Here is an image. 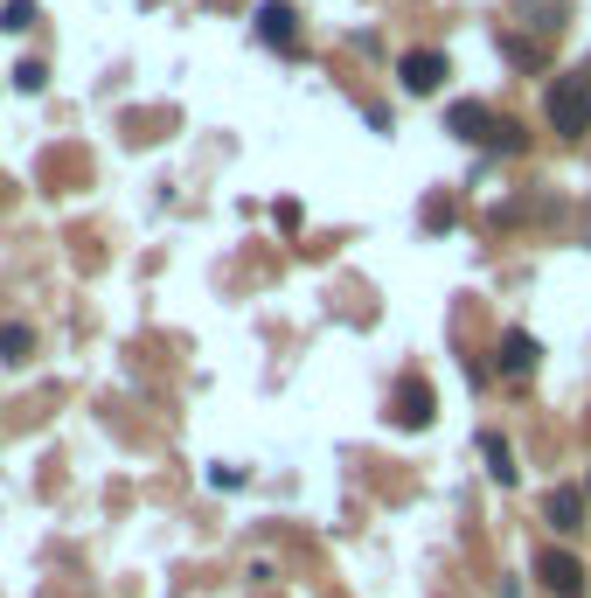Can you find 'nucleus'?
Instances as JSON below:
<instances>
[{"instance_id":"nucleus-1","label":"nucleus","mask_w":591,"mask_h":598,"mask_svg":"<svg viewBox=\"0 0 591 598\" xmlns=\"http://www.w3.org/2000/svg\"><path fill=\"white\" fill-rule=\"evenodd\" d=\"M550 125H557V133H571V140L591 133V70H571V77H557V84H550Z\"/></svg>"},{"instance_id":"nucleus-2","label":"nucleus","mask_w":591,"mask_h":598,"mask_svg":"<svg viewBox=\"0 0 591 598\" xmlns=\"http://www.w3.org/2000/svg\"><path fill=\"white\" fill-rule=\"evenodd\" d=\"M431 418H439V397H431V383L404 376V383H397V397H390V425H397V432H425Z\"/></svg>"},{"instance_id":"nucleus-3","label":"nucleus","mask_w":591,"mask_h":598,"mask_svg":"<svg viewBox=\"0 0 591 598\" xmlns=\"http://www.w3.org/2000/svg\"><path fill=\"white\" fill-rule=\"evenodd\" d=\"M397 84H404L410 98H431V91L446 84V57H439V49H410V57L397 63Z\"/></svg>"},{"instance_id":"nucleus-4","label":"nucleus","mask_w":591,"mask_h":598,"mask_svg":"<svg viewBox=\"0 0 591 598\" xmlns=\"http://www.w3.org/2000/svg\"><path fill=\"white\" fill-rule=\"evenodd\" d=\"M446 133H452V140H467V146H495L501 119L487 112V105H452V112H446Z\"/></svg>"},{"instance_id":"nucleus-5","label":"nucleus","mask_w":591,"mask_h":598,"mask_svg":"<svg viewBox=\"0 0 591 598\" xmlns=\"http://www.w3.org/2000/svg\"><path fill=\"white\" fill-rule=\"evenodd\" d=\"M536 355H543V348H536V334H529V327H508V334H501V355H495V369H501L508 383H522V376L536 369Z\"/></svg>"},{"instance_id":"nucleus-6","label":"nucleus","mask_w":591,"mask_h":598,"mask_svg":"<svg viewBox=\"0 0 591 598\" xmlns=\"http://www.w3.org/2000/svg\"><path fill=\"white\" fill-rule=\"evenodd\" d=\"M536 570H543L550 598H584V564H578V557H563V550H543V557H536Z\"/></svg>"},{"instance_id":"nucleus-7","label":"nucleus","mask_w":591,"mask_h":598,"mask_svg":"<svg viewBox=\"0 0 591 598\" xmlns=\"http://www.w3.org/2000/svg\"><path fill=\"white\" fill-rule=\"evenodd\" d=\"M543 523H550L557 536H578V529H584V487H550Z\"/></svg>"},{"instance_id":"nucleus-8","label":"nucleus","mask_w":591,"mask_h":598,"mask_svg":"<svg viewBox=\"0 0 591 598\" xmlns=\"http://www.w3.org/2000/svg\"><path fill=\"white\" fill-rule=\"evenodd\" d=\"M258 36H265L272 49H293V42H299V29H293V8H286V0H265V8H258Z\"/></svg>"},{"instance_id":"nucleus-9","label":"nucleus","mask_w":591,"mask_h":598,"mask_svg":"<svg viewBox=\"0 0 591 598\" xmlns=\"http://www.w3.org/2000/svg\"><path fill=\"white\" fill-rule=\"evenodd\" d=\"M480 453H487V466H495V480H501V487H516L522 466H516V453H508V438H501V432H487V438H480Z\"/></svg>"},{"instance_id":"nucleus-10","label":"nucleus","mask_w":591,"mask_h":598,"mask_svg":"<svg viewBox=\"0 0 591 598\" xmlns=\"http://www.w3.org/2000/svg\"><path fill=\"white\" fill-rule=\"evenodd\" d=\"M0 362H29V327H21V321L0 327Z\"/></svg>"},{"instance_id":"nucleus-11","label":"nucleus","mask_w":591,"mask_h":598,"mask_svg":"<svg viewBox=\"0 0 591 598\" xmlns=\"http://www.w3.org/2000/svg\"><path fill=\"white\" fill-rule=\"evenodd\" d=\"M42 84H49V70H42V63H14V91H29V98H35Z\"/></svg>"},{"instance_id":"nucleus-12","label":"nucleus","mask_w":591,"mask_h":598,"mask_svg":"<svg viewBox=\"0 0 591 598\" xmlns=\"http://www.w3.org/2000/svg\"><path fill=\"white\" fill-rule=\"evenodd\" d=\"M35 21H42V14H35V0H14V8L0 14V29H35Z\"/></svg>"},{"instance_id":"nucleus-13","label":"nucleus","mask_w":591,"mask_h":598,"mask_svg":"<svg viewBox=\"0 0 591 598\" xmlns=\"http://www.w3.org/2000/svg\"><path fill=\"white\" fill-rule=\"evenodd\" d=\"M0 189H8V181H0Z\"/></svg>"}]
</instances>
